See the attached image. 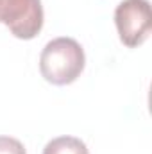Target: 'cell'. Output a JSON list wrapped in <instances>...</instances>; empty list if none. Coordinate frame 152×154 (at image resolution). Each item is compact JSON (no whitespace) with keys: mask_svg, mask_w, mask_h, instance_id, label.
<instances>
[{"mask_svg":"<svg viewBox=\"0 0 152 154\" xmlns=\"http://www.w3.org/2000/svg\"><path fill=\"white\" fill-rule=\"evenodd\" d=\"M0 154H27L20 140L11 136H0Z\"/></svg>","mask_w":152,"mask_h":154,"instance_id":"obj_5","label":"cell"},{"mask_svg":"<svg viewBox=\"0 0 152 154\" xmlns=\"http://www.w3.org/2000/svg\"><path fill=\"white\" fill-rule=\"evenodd\" d=\"M84 50L74 38H56L48 41L39 56V72L45 81L65 86L74 82L84 70Z\"/></svg>","mask_w":152,"mask_h":154,"instance_id":"obj_1","label":"cell"},{"mask_svg":"<svg viewBox=\"0 0 152 154\" xmlns=\"http://www.w3.org/2000/svg\"><path fill=\"white\" fill-rule=\"evenodd\" d=\"M43 154H90V151L75 136H57L45 145Z\"/></svg>","mask_w":152,"mask_h":154,"instance_id":"obj_4","label":"cell"},{"mask_svg":"<svg viewBox=\"0 0 152 154\" xmlns=\"http://www.w3.org/2000/svg\"><path fill=\"white\" fill-rule=\"evenodd\" d=\"M0 23L20 39L36 38L43 27L41 0H0Z\"/></svg>","mask_w":152,"mask_h":154,"instance_id":"obj_3","label":"cell"},{"mask_svg":"<svg viewBox=\"0 0 152 154\" xmlns=\"http://www.w3.org/2000/svg\"><path fill=\"white\" fill-rule=\"evenodd\" d=\"M114 23L120 39L125 47L134 48L150 34V2L149 0H123L114 9Z\"/></svg>","mask_w":152,"mask_h":154,"instance_id":"obj_2","label":"cell"}]
</instances>
